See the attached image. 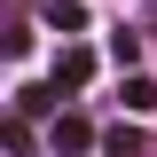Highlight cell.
<instances>
[{
  "label": "cell",
  "mask_w": 157,
  "mask_h": 157,
  "mask_svg": "<svg viewBox=\"0 0 157 157\" xmlns=\"http://www.w3.org/2000/svg\"><path fill=\"white\" fill-rule=\"evenodd\" d=\"M78 149H94V126L86 118H55V157H78Z\"/></svg>",
  "instance_id": "1"
},
{
  "label": "cell",
  "mask_w": 157,
  "mask_h": 157,
  "mask_svg": "<svg viewBox=\"0 0 157 157\" xmlns=\"http://www.w3.org/2000/svg\"><path fill=\"white\" fill-rule=\"evenodd\" d=\"M86 78H94V55L86 47H63L55 55V86H86Z\"/></svg>",
  "instance_id": "2"
},
{
  "label": "cell",
  "mask_w": 157,
  "mask_h": 157,
  "mask_svg": "<svg viewBox=\"0 0 157 157\" xmlns=\"http://www.w3.org/2000/svg\"><path fill=\"white\" fill-rule=\"evenodd\" d=\"M47 24H55V32H86V8H78V0H47Z\"/></svg>",
  "instance_id": "3"
},
{
  "label": "cell",
  "mask_w": 157,
  "mask_h": 157,
  "mask_svg": "<svg viewBox=\"0 0 157 157\" xmlns=\"http://www.w3.org/2000/svg\"><path fill=\"white\" fill-rule=\"evenodd\" d=\"M102 149H110V157H141V134H134V126H110Z\"/></svg>",
  "instance_id": "4"
},
{
  "label": "cell",
  "mask_w": 157,
  "mask_h": 157,
  "mask_svg": "<svg viewBox=\"0 0 157 157\" xmlns=\"http://www.w3.org/2000/svg\"><path fill=\"white\" fill-rule=\"evenodd\" d=\"M47 102H55V94H47V86H24V94H16V118H39V110H47Z\"/></svg>",
  "instance_id": "5"
}]
</instances>
